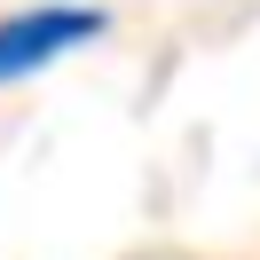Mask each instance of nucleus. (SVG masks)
Wrapping results in <instances>:
<instances>
[{"label":"nucleus","instance_id":"nucleus-1","mask_svg":"<svg viewBox=\"0 0 260 260\" xmlns=\"http://www.w3.org/2000/svg\"><path fill=\"white\" fill-rule=\"evenodd\" d=\"M95 32H103L95 8H16V16H0V87L40 79L71 48H87Z\"/></svg>","mask_w":260,"mask_h":260}]
</instances>
